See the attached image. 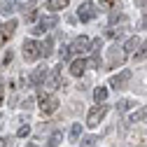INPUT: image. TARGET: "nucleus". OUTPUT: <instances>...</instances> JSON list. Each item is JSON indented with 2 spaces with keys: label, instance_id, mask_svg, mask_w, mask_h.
I'll return each instance as SVG.
<instances>
[{
  "label": "nucleus",
  "instance_id": "nucleus-1",
  "mask_svg": "<svg viewBox=\"0 0 147 147\" xmlns=\"http://www.w3.org/2000/svg\"><path fill=\"white\" fill-rule=\"evenodd\" d=\"M105 115H107V105H103V103H98V105H94L89 110V117H86V126L89 128H96L103 119H105Z\"/></svg>",
  "mask_w": 147,
  "mask_h": 147
},
{
  "label": "nucleus",
  "instance_id": "nucleus-2",
  "mask_svg": "<svg viewBox=\"0 0 147 147\" xmlns=\"http://www.w3.org/2000/svg\"><path fill=\"white\" fill-rule=\"evenodd\" d=\"M56 107H59V98L45 94V91H40V110H42V115H51V112H56Z\"/></svg>",
  "mask_w": 147,
  "mask_h": 147
},
{
  "label": "nucleus",
  "instance_id": "nucleus-3",
  "mask_svg": "<svg viewBox=\"0 0 147 147\" xmlns=\"http://www.w3.org/2000/svg\"><path fill=\"white\" fill-rule=\"evenodd\" d=\"M96 9H98V7H96L94 3H82V5H80V9H77V19H80V21H84V24H86V21H91V19H96V14H98Z\"/></svg>",
  "mask_w": 147,
  "mask_h": 147
},
{
  "label": "nucleus",
  "instance_id": "nucleus-4",
  "mask_svg": "<svg viewBox=\"0 0 147 147\" xmlns=\"http://www.w3.org/2000/svg\"><path fill=\"white\" fill-rule=\"evenodd\" d=\"M21 49H24V59H26V61H35V59H40V42H35V40H26Z\"/></svg>",
  "mask_w": 147,
  "mask_h": 147
},
{
  "label": "nucleus",
  "instance_id": "nucleus-5",
  "mask_svg": "<svg viewBox=\"0 0 147 147\" xmlns=\"http://www.w3.org/2000/svg\"><path fill=\"white\" fill-rule=\"evenodd\" d=\"M128 82H131V70H121L119 75H112V77H110V86L117 89V91H119V89H126Z\"/></svg>",
  "mask_w": 147,
  "mask_h": 147
},
{
  "label": "nucleus",
  "instance_id": "nucleus-6",
  "mask_svg": "<svg viewBox=\"0 0 147 147\" xmlns=\"http://www.w3.org/2000/svg\"><path fill=\"white\" fill-rule=\"evenodd\" d=\"M124 61H126V54H124L121 47H112V49H110V59H107L110 68H121Z\"/></svg>",
  "mask_w": 147,
  "mask_h": 147
},
{
  "label": "nucleus",
  "instance_id": "nucleus-7",
  "mask_svg": "<svg viewBox=\"0 0 147 147\" xmlns=\"http://www.w3.org/2000/svg\"><path fill=\"white\" fill-rule=\"evenodd\" d=\"M56 24H59V16H54V14H51V16H47V19H42L38 26L30 30V33H33V35H45V30H51Z\"/></svg>",
  "mask_w": 147,
  "mask_h": 147
},
{
  "label": "nucleus",
  "instance_id": "nucleus-8",
  "mask_svg": "<svg viewBox=\"0 0 147 147\" xmlns=\"http://www.w3.org/2000/svg\"><path fill=\"white\" fill-rule=\"evenodd\" d=\"M89 49H91V40L86 38V35L75 38V40H72V45H70V51H75V54H86Z\"/></svg>",
  "mask_w": 147,
  "mask_h": 147
},
{
  "label": "nucleus",
  "instance_id": "nucleus-9",
  "mask_svg": "<svg viewBox=\"0 0 147 147\" xmlns=\"http://www.w3.org/2000/svg\"><path fill=\"white\" fill-rule=\"evenodd\" d=\"M61 72H63V65L51 68V75H47V86H49V89H59V86H63V77H61Z\"/></svg>",
  "mask_w": 147,
  "mask_h": 147
},
{
  "label": "nucleus",
  "instance_id": "nucleus-10",
  "mask_svg": "<svg viewBox=\"0 0 147 147\" xmlns=\"http://www.w3.org/2000/svg\"><path fill=\"white\" fill-rule=\"evenodd\" d=\"M100 49H103V40L100 38H96L94 42H91V65L94 68H100Z\"/></svg>",
  "mask_w": 147,
  "mask_h": 147
},
{
  "label": "nucleus",
  "instance_id": "nucleus-11",
  "mask_svg": "<svg viewBox=\"0 0 147 147\" xmlns=\"http://www.w3.org/2000/svg\"><path fill=\"white\" fill-rule=\"evenodd\" d=\"M86 68H89V61H86L84 56H82V59H75V61L70 63V75H72V77H82Z\"/></svg>",
  "mask_w": 147,
  "mask_h": 147
},
{
  "label": "nucleus",
  "instance_id": "nucleus-12",
  "mask_svg": "<svg viewBox=\"0 0 147 147\" xmlns=\"http://www.w3.org/2000/svg\"><path fill=\"white\" fill-rule=\"evenodd\" d=\"M14 28H16V21H14V19H9L7 24L0 26V47L5 45V40H9L12 35H14Z\"/></svg>",
  "mask_w": 147,
  "mask_h": 147
},
{
  "label": "nucleus",
  "instance_id": "nucleus-13",
  "mask_svg": "<svg viewBox=\"0 0 147 147\" xmlns=\"http://www.w3.org/2000/svg\"><path fill=\"white\" fill-rule=\"evenodd\" d=\"M47 75H49V70H47V68H35V70H33V75L28 77V82H30L33 86H40V84L47 80Z\"/></svg>",
  "mask_w": 147,
  "mask_h": 147
},
{
  "label": "nucleus",
  "instance_id": "nucleus-14",
  "mask_svg": "<svg viewBox=\"0 0 147 147\" xmlns=\"http://www.w3.org/2000/svg\"><path fill=\"white\" fill-rule=\"evenodd\" d=\"M70 0H47V9L49 12H59V9H65Z\"/></svg>",
  "mask_w": 147,
  "mask_h": 147
},
{
  "label": "nucleus",
  "instance_id": "nucleus-15",
  "mask_svg": "<svg viewBox=\"0 0 147 147\" xmlns=\"http://www.w3.org/2000/svg\"><path fill=\"white\" fill-rule=\"evenodd\" d=\"M140 42H142L140 38H128V40H126V45L121 47V49H124V54H133V51L138 49V45H140Z\"/></svg>",
  "mask_w": 147,
  "mask_h": 147
},
{
  "label": "nucleus",
  "instance_id": "nucleus-16",
  "mask_svg": "<svg viewBox=\"0 0 147 147\" xmlns=\"http://www.w3.org/2000/svg\"><path fill=\"white\" fill-rule=\"evenodd\" d=\"M51 47H54V42H51V38H47L45 42H40V56H49V54H51Z\"/></svg>",
  "mask_w": 147,
  "mask_h": 147
},
{
  "label": "nucleus",
  "instance_id": "nucleus-17",
  "mask_svg": "<svg viewBox=\"0 0 147 147\" xmlns=\"http://www.w3.org/2000/svg\"><path fill=\"white\" fill-rule=\"evenodd\" d=\"M80 136H82V124H72V126H70V140L77 142Z\"/></svg>",
  "mask_w": 147,
  "mask_h": 147
},
{
  "label": "nucleus",
  "instance_id": "nucleus-18",
  "mask_svg": "<svg viewBox=\"0 0 147 147\" xmlns=\"http://www.w3.org/2000/svg\"><path fill=\"white\" fill-rule=\"evenodd\" d=\"M14 7H16V0H5V3L0 5V14H12Z\"/></svg>",
  "mask_w": 147,
  "mask_h": 147
},
{
  "label": "nucleus",
  "instance_id": "nucleus-19",
  "mask_svg": "<svg viewBox=\"0 0 147 147\" xmlns=\"http://www.w3.org/2000/svg\"><path fill=\"white\" fill-rule=\"evenodd\" d=\"M94 98H96V103H105V98H107V89H105V86H98V89L94 91Z\"/></svg>",
  "mask_w": 147,
  "mask_h": 147
},
{
  "label": "nucleus",
  "instance_id": "nucleus-20",
  "mask_svg": "<svg viewBox=\"0 0 147 147\" xmlns=\"http://www.w3.org/2000/svg\"><path fill=\"white\" fill-rule=\"evenodd\" d=\"M61 138H63V133H61V131H56V133H51V138H49V142H47V147H59V142H61Z\"/></svg>",
  "mask_w": 147,
  "mask_h": 147
},
{
  "label": "nucleus",
  "instance_id": "nucleus-21",
  "mask_svg": "<svg viewBox=\"0 0 147 147\" xmlns=\"http://www.w3.org/2000/svg\"><path fill=\"white\" fill-rule=\"evenodd\" d=\"M140 119H147V105H145L142 110H138V112L131 115V121H140Z\"/></svg>",
  "mask_w": 147,
  "mask_h": 147
},
{
  "label": "nucleus",
  "instance_id": "nucleus-22",
  "mask_svg": "<svg viewBox=\"0 0 147 147\" xmlns=\"http://www.w3.org/2000/svg\"><path fill=\"white\" fill-rule=\"evenodd\" d=\"M131 107H133V100H119V103H117V110H119V112H128Z\"/></svg>",
  "mask_w": 147,
  "mask_h": 147
},
{
  "label": "nucleus",
  "instance_id": "nucleus-23",
  "mask_svg": "<svg viewBox=\"0 0 147 147\" xmlns=\"http://www.w3.org/2000/svg\"><path fill=\"white\" fill-rule=\"evenodd\" d=\"M117 21H124V14L121 12H112V14H110V26H115Z\"/></svg>",
  "mask_w": 147,
  "mask_h": 147
},
{
  "label": "nucleus",
  "instance_id": "nucleus-24",
  "mask_svg": "<svg viewBox=\"0 0 147 147\" xmlns=\"http://www.w3.org/2000/svg\"><path fill=\"white\" fill-rule=\"evenodd\" d=\"M119 0H100V9H112Z\"/></svg>",
  "mask_w": 147,
  "mask_h": 147
},
{
  "label": "nucleus",
  "instance_id": "nucleus-25",
  "mask_svg": "<svg viewBox=\"0 0 147 147\" xmlns=\"http://www.w3.org/2000/svg\"><path fill=\"white\" fill-rule=\"evenodd\" d=\"M28 133H30V126H28V124H24V126L19 128V131H16V136H19V138H26Z\"/></svg>",
  "mask_w": 147,
  "mask_h": 147
},
{
  "label": "nucleus",
  "instance_id": "nucleus-26",
  "mask_svg": "<svg viewBox=\"0 0 147 147\" xmlns=\"http://www.w3.org/2000/svg\"><path fill=\"white\" fill-rule=\"evenodd\" d=\"M96 142H98V138H96V136H89V138H84V147H96Z\"/></svg>",
  "mask_w": 147,
  "mask_h": 147
},
{
  "label": "nucleus",
  "instance_id": "nucleus-27",
  "mask_svg": "<svg viewBox=\"0 0 147 147\" xmlns=\"http://www.w3.org/2000/svg\"><path fill=\"white\" fill-rule=\"evenodd\" d=\"M59 54H61V61H68L72 51H70V47H61V51H59Z\"/></svg>",
  "mask_w": 147,
  "mask_h": 147
},
{
  "label": "nucleus",
  "instance_id": "nucleus-28",
  "mask_svg": "<svg viewBox=\"0 0 147 147\" xmlns=\"http://www.w3.org/2000/svg\"><path fill=\"white\" fill-rule=\"evenodd\" d=\"M35 19H38V12H35V9H28V12H26V21H35Z\"/></svg>",
  "mask_w": 147,
  "mask_h": 147
},
{
  "label": "nucleus",
  "instance_id": "nucleus-29",
  "mask_svg": "<svg viewBox=\"0 0 147 147\" xmlns=\"http://www.w3.org/2000/svg\"><path fill=\"white\" fill-rule=\"evenodd\" d=\"M3 96H5V82L0 77V105H3Z\"/></svg>",
  "mask_w": 147,
  "mask_h": 147
},
{
  "label": "nucleus",
  "instance_id": "nucleus-30",
  "mask_svg": "<svg viewBox=\"0 0 147 147\" xmlns=\"http://www.w3.org/2000/svg\"><path fill=\"white\" fill-rule=\"evenodd\" d=\"M21 107H26V110H30V107H33V98H26V100H24V105H21Z\"/></svg>",
  "mask_w": 147,
  "mask_h": 147
},
{
  "label": "nucleus",
  "instance_id": "nucleus-31",
  "mask_svg": "<svg viewBox=\"0 0 147 147\" xmlns=\"http://www.w3.org/2000/svg\"><path fill=\"white\" fill-rule=\"evenodd\" d=\"M140 28H147V12H145V16H142V21H140Z\"/></svg>",
  "mask_w": 147,
  "mask_h": 147
},
{
  "label": "nucleus",
  "instance_id": "nucleus-32",
  "mask_svg": "<svg viewBox=\"0 0 147 147\" xmlns=\"http://www.w3.org/2000/svg\"><path fill=\"white\" fill-rule=\"evenodd\" d=\"M7 145H9V142H7L5 138H0V147H7Z\"/></svg>",
  "mask_w": 147,
  "mask_h": 147
}]
</instances>
